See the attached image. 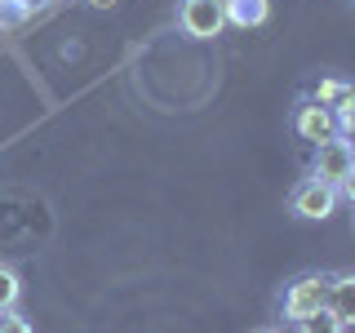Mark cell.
I'll list each match as a JSON object with an SVG mask.
<instances>
[{"label":"cell","instance_id":"8fae6325","mask_svg":"<svg viewBox=\"0 0 355 333\" xmlns=\"http://www.w3.org/2000/svg\"><path fill=\"white\" fill-rule=\"evenodd\" d=\"M342 89H347V85H342V80H320V85H315V94H311V98H315V103H324V107H329L333 98L342 94Z\"/></svg>","mask_w":355,"mask_h":333},{"label":"cell","instance_id":"9a60e30c","mask_svg":"<svg viewBox=\"0 0 355 333\" xmlns=\"http://www.w3.org/2000/svg\"><path fill=\"white\" fill-rule=\"evenodd\" d=\"M253 333H280V329H253Z\"/></svg>","mask_w":355,"mask_h":333},{"label":"cell","instance_id":"7c38bea8","mask_svg":"<svg viewBox=\"0 0 355 333\" xmlns=\"http://www.w3.org/2000/svg\"><path fill=\"white\" fill-rule=\"evenodd\" d=\"M0 333H31V325L18 316V311H5V316H0Z\"/></svg>","mask_w":355,"mask_h":333},{"label":"cell","instance_id":"30bf717a","mask_svg":"<svg viewBox=\"0 0 355 333\" xmlns=\"http://www.w3.org/2000/svg\"><path fill=\"white\" fill-rule=\"evenodd\" d=\"M31 22V9L22 0H0V31H18Z\"/></svg>","mask_w":355,"mask_h":333},{"label":"cell","instance_id":"52a82bcc","mask_svg":"<svg viewBox=\"0 0 355 333\" xmlns=\"http://www.w3.org/2000/svg\"><path fill=\"white\" fill-rule=\"evenodd\" d=\"M222 14H227V27H262L266 22V0H222Z\"/></svg>","mask_w":355,"mask_h":333},{"label":"cell","instance_id":"4fadbf2b","mask_svg":"<svg viewBox=\"0 0 355 333\" xmlns=\"http://www.w3.org/2000/svg\"><path fill=\"white\" fill-rule=\"evenodd\" d=\"M22 5H27V9H31V14H36V9H49V5H53V0H22Z\"/></svg>","mask_w":355,"mask_h":333},{"label":"cell","instance_id":"9c48e42d","mask_svg":"<svg viewBox=\"0 0 355 333\" xmlns=\"http://www.w3.org/2000/svg\"><path fill=\"white\" fill-rule=\"evenodd\" d=\"M18 298H22V275L9 262H0V316L18 307Z\"/></svg>","mask_w":355,"mask_h":333},{"label":"cell","instance_id":"ba28073f","mask_svg":"<svg viewBox=\"0 0 355 333\" xmlns=\"http://www.w3.org/2000/svg\"><path fill=\"white\" fill-rule=\"evenodd\" d=\"M297 333H347V325H342L329 307H320V311H311V316L297 320Z\"/></svg>","mask_w":355,"mask_h":333},{"label":"cell","instance_id":"7a4b0ae2","mask_svg":"<svg viewBox=\"0 0 355 333\" xmlns=\"http://www.w3.org/2000/svg\"><path fill=\"white\" fill-rule=\"evenodd\" d=\"M311 173L320 178V182H333L342 191V187H351V173H355V151L347 138H324L315 142V160H311Z\"/></svg>","mask_w":355,"mask_h":333},{"label":"cell","instance_id":"3957f363","mask_svg":"<svg viewBox=\"0 0 355 333\" xmlns=\"http://www.w3.org/2000/svg\"><path fill=\"white\" fill-rule=\"evenodd\" d=\"M178 27L191 40H214L227 31V14L222 0H178Z\"/></svg>","mask_w":355,"mask_h":333},{"label":"cell","instance_id":"6da1fadb","mask_svg":"<svg viewBox=\"0 0 355 333\" xmlns=\"http://www.w3.org/2000/svg\"><path fill=\"white\" fill-rule=\"evenodd\" d=\"M324 302H329V275H324V271H302V275H293V280L284 284L280 316L288 320V325H297L302 316L320 311Z\"/></svg>","mask_w":355,"mask_h":333},{"label":"cell","instance_id":"277c9868","mask_svg":"<svg viewBox=\"0 0 355 333\" xmlns=\"http://www.w3.org/2000/svg\"><path fill=\"white\" fill-rule=\"evenodd\" d=\"M338 187L333 182H320L315 173L311 178H302V182L293 187V196H288V205H293V214L297 218H306V222H324V218H333V209H338Z\"/></svg>","mask_w":355,"mask_h":333},{"label":"cell","instance_id":"5bb4252c","mask_svg":"<svg viewBox=\"0 0 355 333\" xmlns=\"http://www.w3.org/2000/svg\"><path fill=\"white\" fill-rule=\"evenodd\" d=\"M89 5H94V9H116L120 0H89Z\"/></svg>","mask_w":355,"mask_h":333},{"label":"cell","instance_id":"8992f818","mask_svg":"<svg viewBox=\"0 0 355 333\" xmlns=\"http://www.w3.org/2000/svg\"><path fill=\"white\" fill-rule=\"evenodd\" d=\"M324 307L342 320V325H351V320H355V271L329 275V302Z\"/></svg>","mask_w":355,"mask_h":333},{"label":"cell","instance_id":"5b68a950","mask_svg":"<svg viewBox=\"0 0 355 333\" xmlns=\"http://www.w3.org/2000/svg\"><path fill=\"white\" fill-rule=\"evenodd\" d=\"M293 133L302 142H324V138H333V133H338V125H333V111L324 103H315V98H302L297 111H293Z\"/></svg>","mask_w":355,"mask_h":333}]
</instances>
